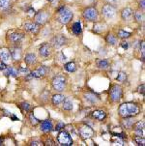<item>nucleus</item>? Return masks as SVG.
I'll use <instances>...</instances> for the list:
<instances>
[{
    "label": "nucleus",
    "instance_id": "nucleus-17",
    "mask_svg": "<svg viewBox=\"0 0 145 146\" xmlns=\"http://www.w3.org/2000/svg\"><path fill=\"white\" fill-rule=\"evenodd\" d=\"M40 129L44 133H50L51 131H53V124L51 120L46 119L40 122Z\"/></svg>",
    "mask_w": 145,
    "mask_h": 146
},
{
    "label": "nucleus",
    "instance_id": "nucleus-30",
    "mask_svg": "<svg viewBox=\"0 0 145 146\" xmlns=\"http://www.w3.org/2000/svg\"><path fill=\"white\" fill-rule=\"evenodd\" d=\"M12 6V0H0V10L8 11Z\"/></svg>",
    "mask_w": 145,
    "mask_h": 146
},
{
    "label": "nucleus",
    "instance_id": "nucleus-27",
    "mask_svg": "<svg viewBox=\"0 0 145 146\" xmlns=\"http://www.w3.org/2000/svg\"><path fill=\"white\" fill-rule=\"evenodd\" d=\"M105 28H107L105 23H104V22L96 21V23L94 24V26H93V31L97 34H100V33H102V32H104L105 30Z\"/></svg>",
    "mask_w": 145,
    "mask_h": 146
},
{
    "label": "nucleus",
    "instance_id": "nucleus-48",
    "mask_svg": "<svg viewBox=\"0 0 145 146\" xmlns=\"http://www.w3.org/2000/svg\"><path fill=\"white\" fill-rule=\"evenodd\" d=\"M30 145H33V146H39L41 145V142L40 141H37V140H33L32 142H30Z\"/></svg>",
    "mask_w": 145,
    "mask_h": 146
},
{
    "label": "nucleus",
    "instance_id": "nucleus-31",
    "mask_svg": "<svg viewBox=\"0 0 145 146\" xmlns=\"http://www.w3.org/2000/svg\"><path fill=\"white\" fill-rule=\"evenodd\" d=\"M117 36H118V38L122 39V40H126V39H129L130 37L132 36V33L124 30V29H119L117 32Z\"/></svg>",
    "mask_w": 145,
    "mask_h": 146
},
{
    "label": "nucleus",
    "instance_id": "nucleus-6",
    "mask_svg": "<svg viewBox=\"0 0 145 146\" xmlns=\"http://www.w3.org/2000/svg\"><path fill=\"white\" fill-rule=\"evenodd\" d=\"M48 72H50V68L48 66H40L33 72H30L26 76V78L27 80L29 78H43L48 75Z\"/></svg>",
    "mask_w": 145,
    "mask_h": 146
},
{
    "label": "nucleus",
    "instance_id": "nucleus-44",
    "mask_svg": "<svg viewBox=\"0 0 145 146\" xmlns=\"http://www.w3.org/2000/svg\"><path fill=\"white\" fill-rule=\"evenodd\" d=\"M138 6H139V9L142 10V11H144V8H145V0H139Z\"/></svg>",
    "mask_w": 145,
    "mask_h": 146
},
{
    "label": "nucleus",
    "instance_id": "nucleus-13",
    "mask_svg": "<svg viewBox=\"0 0 145 146\" xmlns=\"http://www.w3.org/2000/svg\"><path fill=\"white\" fill-rule=\"evenodd\" d=\"M52 48H53L50 44V43H44L39 48V53H40V55L43 58H48L52 53Z\"/></svg>",
    "mask_w": 145,
    "mask_h": 146
},
{
    "label": "nucleus",
    "instance_id": "nucleus-28",
    "mask_svg": "<svg viewBox=\"0 0 145 146\" xmlns=\"http://www.w3.org/2000/svg\"><path fill=\"white\" fill-rule=\"evenodd\" d=\"M72 32L75 35H80L82 33V27L80 21H75L72 25Z\"/></svg>",
    "mask_w": 145,
    "mask_h": 146
},
{
    "label": "nucleus",
    "instance_id": "nucleus-39",
    "mask_svg": "<svg viewBox=\"0 0 145 146\" xmlns=\"http://www.w3.org/2000/svg\"><path fill=\"white\" fill-rule=\"evenodd\" d=\"M44 144L52 146V145H55V142H54V140H53L50 137H46V139L45 140V141H44Z\"/></svg>",
    "mask_w": 145,
    "mask_h": 146
},
{
    "label": "nucleus",
    "instance_id": "nucleus-21",
    "mask_svg": "<svg viewBox=\"0 0 145 146\" xmlns=\"http://www.w3.org/2000/svg\"><path fill=\"white\" fill-rule=\"evenodd\" d=\"M84 98H85V101L90 104H96L97 102L100 101V98L97 94L93 93V92H88L84 95Z\"/></svg>",
    "mask_w": 145,
    "mask_h": 146
},
{
    "label": "nucleus",
    "instance_id": "nucleus-33",
    "mask_svg": "<svg viewBox=\"0 0 145 146\" xmlns=\"http://www.w3.org/2000/svg\"><path fill=\"white\" fill-rule=\"evenodd\" d=\"M64 69H65L67 72H70V73H73V72L77 71V65H75V62H68L64 65Z\"/></svg>",
    "mask_w": 145,
    "mask_h": 146
},
{
    "label": "nucleus",
    "instance_id": "nucleus-15",
    "mask_svg": "<svg viewBox=\"0 0 145 146\" xmlns=\"http://www.w3.org/2000/svg\"><path fill=\"white\" fill-rule=\"evenodd\" d=\"M10 51V55H11V59L14 61H19V59L21 58V54H23V51H21V48L18 46H13L12 48H10L9 49Z\"/></svg>",
    "mask_w": 145,
    "mask_h": 146
},
{
    "label": "nucleus",
    "instance_id": "nucleus-19",
    "mask_svg": "<svg viewBox=\"0 0 145 146\" xmlns=\"http://www.w3.org/2000/svg\"><path fill=\"white\" fill-rule=\"evenodd\" d=\"M91 116H92L93 119L100 121V122H103V121L107 118V113H105L104 110H94L92 113H91Z\"/></svg>",
    "mask_w": 145,
    "mask_h": 146
},
{
    "label": "nucleus",
    "instance_id": "nucleus-12",
    "mask_svg": "<svg viewBox=\"0 0 145 146\" xmlns=\"http://www.w3.org/2000/svg\"><path fill=\"white\" fill-rule=\"evenodd\" d=\"M67 42L68 40L65 37V35H63V34H57V35H55L51 39L50 44L52 46V48H61V46H65V44H67Z\"/></svg>",
    "mask_w": 145,
    "mask_h": 146
},
{
    "label": "nucleus",
    "instance_id": "nucleus-9",
    "mask_svg": "<svg viewBox=\"0 0 145 146\" xmlns=\"http://www.w3.org/2000/svg\"><path fill=\"white\" fill-rule=\"evenodd\" d=\"M78 133H79L80 137H81L82 139H88V138L94 137L95 132L90 126L84 124V125L80 126L79 129H78Z\"/></svg>",
    "mask_w": 145,
    "mask_h": 146
},
{
    "label": "nucleus",
    "instance_id": "nucleus-35",
    "mask_svg": "<svg viewBox=\"0 0 145 146\" xmlns=\"http://www.w3.org/2000/svg\"><path fill=\"white\" fill-rule=\"evenodd\" d=\"M19 108H21L23 112H29V111L31 110V106H30V104H28L26 102H23L19 104Z\"/></svg>",
    "mask_w": 145,
    "mask_h": 146
},
{
    "label": "nucleus",
    "instance_id": "nucleus-40",
    "mask_svg": "<svg viewBox=\"0 0 145 146\" xmlns=\"http://www.w3.org/2000/svg\"><path fill=\"white\" fill-rule=\"evenodd\" d=\"M19 73L23 74V75H25L27 76L29 73H30V70L28 68H24V67H21V68L19 69Z\"/></svg>",
    "mask_w": 145,
    "mask_h": 146
},
{
    "label": "nucleus",
    "instance_id": "nucleus-49",
    "mask_svg": "<svg viewBox=\"0 0 145 146\" xmlns=\"http://www.w3.org/2000/svg\"><path fill=\"white\" fill-rule=\"evenodd\" d=\"M11 118H12V120H14V121H15V120H19L18 118H17L16 116L13 115V114H11Z\"/></svg>",
    "mask_w": 145,
    "mask_h": 146
},
{
    "label": "nucleus",
    "instance_id": "nucleus-34",
    "mask_svg": "<svg viewBox=\"0 0 145 146\" xmlns=\"http://www.w3.org/2000/svg\"><path fill=\"white\" fill-rule=\"evenodd\" d=\"M73 103L72 101L68 100V99H65L64 102L62 103V108L64 110H67V111H70L73 110Z\"/></svg>",
    "mask_w": 145,
    "mask_h": 146
},
{
    "label": "nucleus",
    "instance_id": "nucleus-50",
    "mask_svg": "<svg viewBox=\"0 0 145 146\" xmlns=\"http://www.w3.org/2000/svg\"><path fill=\"white\" fill-rule=\"evenodd\" d=\"M3 142H4V138L2 137H0V145L3 144Z\"/></svg>",
    "mask_w": 145,
    "mask_h": 146
},
{
    "label": "nucleus",
    "instance_id": "nucleus-46",
    "mask_svg": "<svg viewBox=\"0 0 145 146\" xmlns=\"http://www.w3.org/2000/svg\"><path fill=\"white\" fill-rule=\"evenodd\" d=\"M144 87H145V85H144V83H142L140 86L138 87V92L142 94V95L144 96Z\"/></svg>",
    "mask_w": 145,
    "mask_h": 146
},
{
    "label": "nucleus",
    "instance_id": "nucleus-25",
    "mask_svg": "<svg viewBox=\"0 0 145 146\" xmlns=\"http://www.w3.org/2000/svg\"><path fill=\"white\" fill-rule=\"evenodd\" d=\"M66 99V97L62 94H55L51 97V103H52L53 106H58V105H61L64 100Z\"/></svg>",
    "mask_w": 145,
    "mask_h": 146
},
{
    "label": "nucleus",
    "instance_id": "nucleus-43",
    "mask_svg": "<svg viewBox=\"0 0 145 146\" xmlns=\"http://www.w3.org/2000/svg\"><path fill=\"white\" fill-rule=\"evenodd\" d=\"M120 46H121V48H122L123 49H125V50H126V49L129 48L130 44L128 43V42H127L126 40H125V41H122L121 43H120Z\"/></svg>",
    "mask_w": 145,
    "mask_h": 146
},
{
    "label": "nucleus",
    "instance_id": "nucleus-26",
    "mask_svg": "<svg viewBox=\"0 0 145 146\" xmlns=\"http://www.w3.org/2000/svg\"><path fill=\"white\" fill-rule=\"evenodd\" d=\"M134 124V117H126V118H123L122 121V126L125 129H128V130H131L132 128V126Z\"/></svg>",
    "mask_w": 145,
    "mask_h": 146
},
{
    "label": "nucleus",
    "instance_id": "nucleus-24",
    "mask_svg": "<svg viewBox=\"0 0 145 146\" xmlns=\"http://www.w3.org/2000/svg\"><path fill=\"white\" fill-rule=\"evenodd\" d=\"M132 18L136 19V21L138 22V23H143L144 22V11H142L140 9L134 11V15H132Z\"/></svg>",
    "mask_w": 145,
    "mask_h": 146
},
{
    "label": "nucleus",
    "instance_id": "nucleus-18",
    "mask_svg": "<svg viewBox=\"0 0 145 146\" xmlns=\"http://www.w3.org/2000/svg\"><path fill=\"white\" fill-rule=\"evenodd\" d=\"M132 15H134V11L130 7H126L121 11V19L125 21H131L132 19Z\"/></svg>",
    "mask_w": 145,
    "mask_h": 146
},
{
    "label": "nucleus",
    "instance_id": "nucleus-51",
    "mask_svg": "<svg viewBox=\"0 0 145 146\" xmlns=\"http://www.w3.org/2000/svg\"><path fill=\"white\" fill-rule=\"evenodd\" d=\"M48 1H50V2H52V1H53V0H48Z\"/></svg>",
    "mask_w": 145,
    "mask_h": 146
},
{
    "label": "nucleus",
    "instance_id": "nucleus-1",
    "mask_svg": "<svg viewBox=\"0 0 145 146\" xmlns=\"http://www.w3.org/2000/svg\"><path fill=\"white\" fill-rule=\"evenodd\" d=\"M140 113V108L136 104L134 103H125L122 104L118 108V114L122 118L126 117H136Z\"/></svg>",
    "mask_w": 145,
    "mask_h": 146
},
{
    "label": "nucleus",
    "instance_id": "nucleus-29",
    "mask_svg": "<svg viewBox=\"0 0 145 146\" xmlns=\"http://www.w3.org/2000/svg\"><path fill=\"white\" fill-rule=\"evenodd\" d=\"M105 41L110 46H115L117 44V37L112 33H107L105 36Z\"/></svg>",
    "mask_w": 145,
    "mask_h": 146
},
{
    "label": "nucleus",
    "instance_id": "nucleus-10",
    "mask_svg": "<svg viewBox=\"0 0 145 146\" xmlns=\"http://www.w3.org/2000/svg\"><path fill=\"white\" fill-rule=\"evenodd\" d=\"M57 140L60 143V145L63 146H71L73 145V139L71 135L66 131H62L58 133L57 135Z\"/></svg>",
    "mask_w": 145,
    "mask_h": 146
},
{
    "label": "nucleus",
    "instance_id": "nucleus-7",
    "mask_svg": "<svg viewBox=\"0 0 145 146\" xmlns=\"http://www.w3.org/2000/svg\"><path fill=\"white\" fill-rule=\"evenodd\" d=\"M123 97V89L118 84H113L109 89V99L110 101L116 103Z\"/></svg>",
    "mask_w": 145,
    "mask_h": 146
},
{
    "label": "nucleus",
    "instance_id": "nucleus-2",
    "mask_svg": "<svg viewBox=\"0 0 145 146\" xmlns=\"http://www.w3.org/2000/svg\"><path fill=\"white\" fill-rule=\"evenodd\" d=\"M57 13H58V21L62 24H68L73 18V13L70 9H68L65 5H63L60 8H58Z\"/></svg>",
    "mask_w": 145,
    "mask_h": 146
},
{
    "label": "nucleus",
    "instance_id": "nucleus-5",
    "mask_svg": "<svg viewBox=\"0 0 145 146\" xmlns=\"http://www.w3.org/2000/svg\"><path fill=\"white\" fill-rule=\"evenodd\" d=\"M24 38V33L19 31H11L7 35V41L12 46H18Z\"/></svg>",
    "mask_w": 145,
    "mask_h": 146
},
{
    "label": "nucleus",
    "instance_id": "nucleus-36",
    "mask_svg": "<svg viewBox=\"0 0 145 146\" xmlns=\"http://www.w3.org/2000/svg\"><path fill=\"white\" fill-rule=\"evenodd\" d=\"M134 140L137 145H140V146L145 145V139L143 137H137V135H134Z\"/></svg>",
    "mask_w": 145,
    "mask_h": 146
},
{
    "label": "nucleus",
    "instance_id": "nucleus-41",
    "mask_svg": "<svg viewBox=\"0 0 145 146\" xmlns=\"http://www.w3.org/2000/svg\"><path fill=\"white\" fill-rule=\"evenodd\" d=\"M64 127H65V124H64L63 122H58V123H57V125H56L55 129H53V130L59 132V131H61L62 129H64Z\"/></svg>",
    "mask_w": 145,
    "mask_h": 146
},
{
    "label": "nucleus",
    "instance_id": "nucleus-4",
    "mask_svg": "<svg viewBox=\"0 0 145 146\" xmlns=\"http://www.w3.org/2000/svg\"><path fill=\"white\" fill-rule=\"evenodd\" d=\"M82 18L86 21L96 22L99 21V11L95 7H86L82 11Z\"/></svg>",
    "mask_w": 145,
    "mask_h": 146
},
{
    "label": "nucleus",
    "instance_id": "nucleus-38",
    "mask_svg": "<svg viewBox=\"0 0 145 146\" xmlns=\"http://www.w3.org/2000/svg\"><path fill=\"white\" fill-rule=\"evenodd\" d=\"M29 120H30V123L33 126H36L37 124H40V122H41L40 120H38L35 116H34L33 113H31V114L29 115Z\"/></svg>",
    "mask_w": 145,
    "mask_h": 146
},
{
    "label": "nucleus",
    "instance_id": "nucleus-16",
    "mask_svg": "<svg viewBox=\"0 0 145 146\" xmlns=\"http://www.w3.org/2000/svg\"><path fill=\"white\" fill-rule=\"evenodd\" d=\"M144 126H145V123H144L143 120L138 121L137 123H134V126H132V128H134V135L144 137Z\"/></svg>",
    "mask_w": 145,
    "mask_h": 146
},
{
    "label": "nucleus",
    "instance_id": "nucleus-37",
    "mask_svg": "<svg viewBox=\"0 0 145 146\" xmlns=\"http://www.w3.org/2000/svg\"><path fill=\"white\" fill-rule=\"evenodd\" d=\"M116 80L119 81V82H125V81L127 80V74L124 73V72H120V73L118 74Z\"/></svg>",
    "mask_w": 145,
    "mask_h": 146
},
{
    "label": "nucleus",
    "instance_id": "nucleus-11",
    "mask_svg": "<svg viewBox=\"0 0 145 146\" xmlns=\"http://www.w3.org/2000/svg\"><path fill=\"white\" fill-rule=\"evenodd\" d=\"M101 13H102V16L105 19H112L116 15V7L112 6V5H110L109 3L105 4L102 7Z\"/></svg>",
    "mask_w": 145,
    "mask_h": 146
},
{
    "label": "nucleus",
    "instance_id": "nucleus-20",
    "mask_svg": "<svg viewBox=\"0 0 145 146\" xmlns=\"http://www.w3.org/2000/svg\"><path fill=\"white\" fill-rule=\"evenodd\" d=\"M0 60L3 61L6 64L9 63L12 60L8 48H0Z\"/></svg>",
    "mask_w": 145,
    "mask_h": 146
},
{
    "label": "nucleus",
    "instance_id": "nucleus-42",
    "mask_svg": "<svg viewBox=\"0 0 145 146\" xmlns=\"http://www.w3.org/2000/svg\"><path fill=\"white\" fill-rule=\"evenodd\" d=\"M115 137H119L120 139H126L127 138V135L125 133H112Z\"/></svg>",
    "mask_w": 145,
    "mask_h": 146
},
{
    "label": "nucleus",
    "instance_id": "nucleus-47",
    "mask_svg": "<svg viewBox=\"0 0 145 146\" xmlns=\"http://www.w3.org/2000/svg\"><path fill=\"white\" fill-rule=\"evenodd\" d=\"M6 67H7L6 63H4L3 61L0 60V71H3V70H5V69H6Z\"/></svg>",
    "mask_w": 145,
    "mask_h": 146
},
{
    "label": "nucleus",
    "instance_id": "nucleus-32",
    "mask_svg": "<svg viewBox=\"0 0 145 146\" xmlns=\"http://www.w3.org/2000/svg\"><path fill=\"white\" fill-rule=\"evenodd\" d=\"M97 66L99 69H102V70H107V69L109 68V62L105 59H101L97 62Z\"/></svg>",
    "mask_w": 145,
    "mask_h": 146
},
{
    "label": "nucleus",
    "instance_id": "nucleus-22",
    "mask_svg": "<svg viewBox=\"0 0 145 146\" xmlns=\"http://www.w3.org/2000/svg\"><path fill=\"white\" fill-rule=\"evenodd\" d=\"M4 72V75L6 76H14V78H17L19 75V70L16 69L15 67L12 66H7L6 69L3 70Z\"/></svg>",
    "mask_w": 145,
    "mask_h": 146
},
{
    "label": "nucleus",
    "instance_id": "nucleus-45",
    "mask_svg": "<svg viewBox=\"0 0 145 146\" xmlns=\"http://www.w3.org/2000/svg\"><path fill=\"white\" fill-rule=\"evenodd\" d=\"M107 3L112 5V6H116L119 3V0H107Z\"/></svg>",
    "mask_w": 145,
    "mask_h": 146
},
{
    "label": "nucleus",
    "instance_id": "nucleus-14",
    "mask_svg": "<svg viewBox=\"0 0 145 146\" xmlns=\"http://www.w3.org/2000/svg\"><path fill=\"white\" fill-rule=\"evenodd\" d=\"M23 28L25 31H27L29 33H32V34H37L40 31V25L33 21L25 22V23L23 24Z\"/></svg>",
    "mask_w": 145,
    "mask_h": 146
},
{
    "label": "nucleus",
    "instance_id": "nucleus-23",
    "mask_svg": "<svg viewBox=\"0 0 145 146\" xmlns=\"http://www.w3.org/2000/svg\"><path fill=\"white\" fill-rule=\"evenodd\" d=\"M24 62L27 65H35L37 63V56L35 53H27L24 56Z\"/></svg>",
    "mask_w": 145,
    "mask_h": 146
},
{
    "label": "nucleus",
    "instance_id": "nucleus-8",
    "mask_svg": "<svg viewBox=\"0 0 145 146\" xmlns=\"http://www.w3.org/2000/svg\"><path fill=\"white\" fill-rule=\"evenodd\" d=\"M50 12L46 9H42L39 12H37L35 14V17H34V21H35L36 23H38L39 25H45L46 22L50 19Z\"/></svg>",
    "mask_w": 145,
    "mask_h": 146
},
{
    "label": "nucleus",
    "instance_id": "nucleus-3",
    "mask_svg": "<svg viewBox=\"0 0 145 146\" xmlns=\"http://www.w3.org/2000/svg\"><path fill=\"white\" fill-rule=\"evenodd\" d=\"M67 78L64 75H57L52 78L51 81V85L52 88L56 90L57 92H62L67 87Z\"/></svg>",
    "mask_w": 145,
    "mask_h": 146
}]
</instances>
